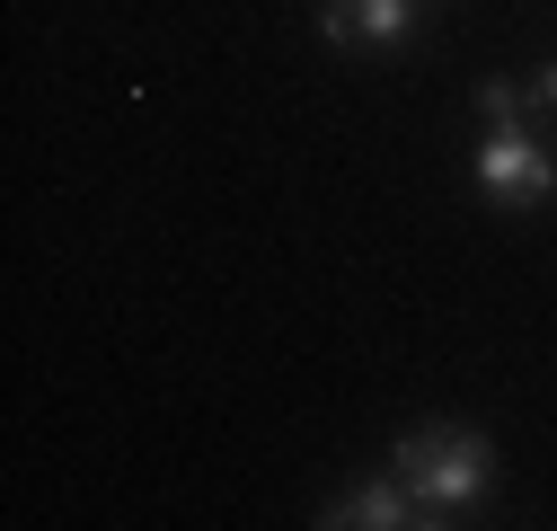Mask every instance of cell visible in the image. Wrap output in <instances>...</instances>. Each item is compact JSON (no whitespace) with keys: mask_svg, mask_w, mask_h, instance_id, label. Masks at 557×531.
Returning <instances> with one entry per match:
<instances>
[{"mask_svg":"<svg viewBox=\"0 0 557 531\" xmlns=\"http://www.w3.org/2000/svg\"><path fill=\"white\" fill-rule=\"evenodd\" d=\"M398 479L451 522L460 505H478L486 487H496V452H486L478 425H407L398 434Z\"/></svg>","mask_w":557,"mask_h":531,"instance_id":"6da1fadb","label":"cell"},{"mask_svg":"<svg viewBox=\"0 0 557 531\" xmlns=\"http://www.w3.org/2000/svg\"><path fill=\"white\" fill-rule=\"evenodd\" d=\"M478 195L486 205H557V151L531 143L522 124H486V143H478Z\"/></svg>","mask_w":557,"mask_h":531,"instance_id":"7a4b0ae2","label":"cell"},{"mask_svg":"<svg viewBox=\"0 0 557 531\" xmlns=\"http://www.w3.org/2000/svg\"><path fill=\"white\" fill-rule=\"evenodd\" d=\"M319 522H327V531H407V522H416V531H434L443 514L416 496L398 470H389V479H363V487H336Z\"/></svg>","mask_w":557,"mask_h":531,"instance_id":"3957f363","label":"cell"},{"mask_svg":"<svg viewBox=\"0 0 557 531\" xmlns=\"http://www.w3.org/2000/svg\"><path fill=\"white\" fill-rule=\"evenodd\" d=\"M434 0H319V45L355 53V45H407L425 27Z\"/></svg>","mask_w":557,"mask_h":531,"instance_id":"277c9868","label":"cell"},{"mask_svg":"<svg viewBox=\"0 0 557 531\" xmlns=\"http://www.w3.org/2000/svg\"><path fill=\"white\" fill-rule=\"evenodd\" d=\"M522 107H531V89H513V81H478V115H486V124H522Z\"/></svg>","mask_w":557,"mask_h":531,"instance_id":"5b68a950","label":"cell"},{"mask_svg":"<svg viewBox=\"0 0 557 531\" xmlns=\"http://www.w3.org/2000/svg\"><path fill=\"white\" fill-rule=\"evenodd\" d=\"M531 98H540V107H557V62H540V81H531Z\"/></svg>","mask_w":557,"mask_h":531,"instance_id":"8992f818","label":"cell"}]
</instances>
